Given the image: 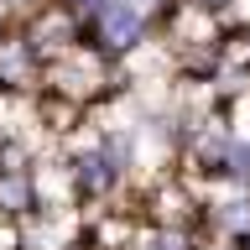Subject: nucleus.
Listing matches in <instances>:
<instances>
[{
    "instance_id": "obj_1",
    "label": "nucleus",
    "mask_w": 250,
    "mask_h": 250,
    "mask_svg": "<svg viewBox=\"0 0 250 250\" xmlns=\"http://www.w3.org/2000/svg\"><path fill=\"white\" fill-rule=\"evenodd\" d=\"M141 250H203V245L177 224H151V229H141Z\"/></svg>"
},
{
    "instance_id": "obj_2",
    "label": "nucleus",
    "mask_w": 250,
    "mask_h": 250,
    "mask_svg": "<svg viewBox=\"0 0 250 250\" xmlns=\"http://www.w3.org/2000/svg\"><path fill=\"white\" fill-rule=\"evenodd\" d=\"M52 5H62V11H68V16L78 21V26H89V21H94L99 11H104L109 0H52Z\"/></svg>"
},
{
    "instance_id": "obj_3",
    "label": "nucleus",
    "mask_w": 250,
    "mask_h": 250,
    "mask_svg": "<svg viewBox=\"0 0 250 250\" xmlns=\"http://www.w3.org/2000/svg\"><path fill=\"white\" fill-rule=\"evenodd\" d=\"M193 11H224V5H234V0H188Z\"/></svg>"
},
{
    "instance_id": "obj_4",
    "label": "nucleus",
    "mask_w": 250,
    "mask_h": 250,
    "mask_svg": "<svg viewBox=\"0 0 250 250\" xmlns=\"http://www.w3.org/2000/svg\"><path fill=\"white\" fill-rule=\"evenodd\" d=\"M229 250H234V245H229Z\"/></svg>"
}]
</instances>
